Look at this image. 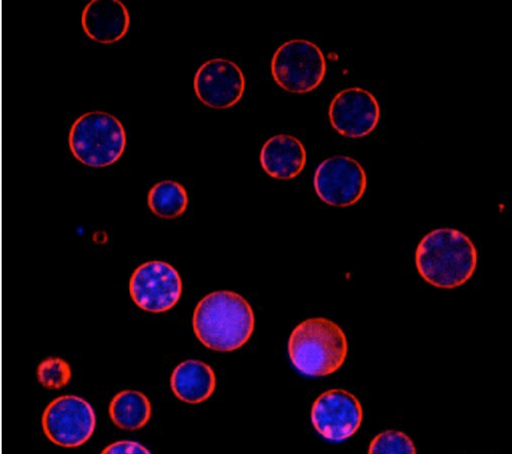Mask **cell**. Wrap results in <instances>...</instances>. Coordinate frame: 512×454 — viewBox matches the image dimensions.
<instances>
[{
  "label": "cell",
  "mask_w": 512,
  "mask_h": 454,
  "mask_svg": "<svg viewBox=\"0 0 512 454\" xmlns=\"http://www.w3.org/2000/svg\"><path fill=\"white\" fill-rule=\"evenodd\" d=\"M193 327L207 348L230 352L248 342L255 328V316L249 302L240 294L216 291L197 305Z\"/></svg>",
  "instance_id": "1"
},
{
  "label": "cell",
  "mask_w": 512,
  "mask_h": 454,
  "mask_svg": "<svg viewBox=\"0 0 512 454\" xmlns=\"http://www.w3.org/2000/svg\"><path fill=\"white\" fill-rule=\"evenodd\" d=\"M419 275L428 284L454 289L465 284L477 266V250L462 232L442 228L427 234L415 253Z\"/></svg>",
  "instance_id": "2"
},
{
  "label": "cell",
  "mask_w": 512,
  "mask_h": 454,
  "mask_svg": "<svg viewBox=\"0 0 512 454\" xmlns=\"http://www.w3.org/2000/svg\"><path fill=\"white\" fill-rule=\"evenodd\" d=\"M288 353L293 366L308 377H323L336 372L348 353L347 337L335 322L310 318L291 333Z\"/></svg>",
  "instance_id": "3"
},
{
  "label": "cell",
  "mask_w": 512,
  "mask_h": 454,
  "mask_svg": "<svg viewBox=\"0 0 512 454\" xmlns=\"http://www.w3.org/2000/svg\"><path fill=\"white\" fill-rule=\"evenodd\" d=\"M70 149L82 164L105 168L117 163L127 146V134L114 116L92 112L81 116L69 136Z\"/></svg>",
  "instance_id": "4"
},
{
  "label": "cell",
  "mask_w": 512,
  "mask_h": 454,
  "mask_svg": "<svg viewBox=\"0 0 512 454\" xmlns=\"http://www.w3.org/2000/svg\"><path fill=\"white\" fill-rule=\"evenodd\" d=\"M327 71L325 57L315 44L294 40L275 53L271 72L276 84L286 92L307 94L317 89Z\"/></svg>",
  "instance_id": "5"
},
{
  "label": "cell",
  "mask_w": 512,
  "mask_h": 454,
  "mask_svg": "<svg viewBox=\"0 0 512 454\" xmlns=\"http://www.w3.org/2000/svg\"><path fill=\"white\" fill-rule=\"evenodd\" d=\"M97 417L93 406L76 395L61 396L52 401L43 415L48 438L63 447H79L94 434Z\"/></svg>",
  "instance_id": "6"
},
{
  "label": "cell",
  "mask_w": 512,
  "mask_h": 454,
  "mask_svg": "<svg viewBox=\"0 0 512 454\" xmlns=\"http://www.w3.org/2000/svg\"><path fill=\"white\" fill-rule=\"evenodd\" d=\"M183 283L179 272L163 261H150L138 267L130 281L136 305L151 313L169 311L179 302Z\"/></svg>",
  "instance_id": "7"
},
{
  "label": "cell",
  "mask_w": 512,
  "mask_h": 454,
  "mask_svg": "<svg viewBox=\"0 0 512 454\" xmlns=\"http://www.w3.org/2000/svg\"><path fill=\"white\" fill-rule=\"evenodd\" d=\"M317 196L334 207L355 205L367 188V176L361 165L345 156H335L322 162L314 176Z\"/></svg>",
  "instance_id": "8"
},
{
  "label": "cell",
  "mask_w": 512,
  "mask_h": 454,
  "mask_svg": "<svg viewBox=\"0 0 512 454\" xmlns=\"http://www.w3.org/2000/svg\"><path fill=\"white\" fill-rule=\"evenodd\" d=\"M363 409L355 395L344 389H331L314 402L311 421L316 431L331 442H342L360 428Z\"/></svg>",
  "instance_id": "9"
},
{
  "label": "cell",
  "mask_w": 512,
  "mask_h": 454,
  "mask_svg": "<svg viewBox=\"0 0 512 454\" xmlns=\"http://www.w3.org/2000/svg\"><path fill=\"white\" fill-rule=\"evenodd\" d=\"M197 98L208 108L230 109L244 96L246 81L242 70L233 62L214 59L202 65L194 79Z\"/></svg>",
  "instance_id": "10"
},
{
  "label": "cell",
  "mask_w": 512,
  "mask_h": 454,
  "mask_svg": "<svg viewBox=\"0 0 512 454\" xmlns=\"http://www.w3.org/2000/svg\"><path fill=\"white\" fill-rule=\"evenodd\" d=\"M333 129L350 139H360L371 134L380 120V107L376 98L360 88L338 93L329 108Z\"/></svg>",
  "instance_id": "11"
},
{
  "label": "cell",
  "mask_w": 512,
  "mask_h": 454,
  "mask_svg": "<svg viewBox=\"0 0 512 454\" xmlns=\"http://www.w3.org/2000/svg\"><path fill=\"white\" fill-rule=\"evenodd\" d=\"M82 25L90 39L112 45L128 34L131 17L120 0H93L83 12Z\"/></svg>",
  "instance_id": "12"
},
{
  "label": "cell",
  "mask_w": 512,
  "mask_h": 454,
  "mask_svg": "<svg viewBox=\"0 0 512 454\" xmlns=\"http://www.w3.org/2000/svg\"><path fill=\"white\" fill-rule=\"evenodd\" d=\"M260 162L267 175L276 180H292L304 170L307 154L303 144L295 137L278 135L262 148Z\"/></svg>",
  "instance_id": "13"
},
{
  "label": "cell",
  "mask_w": 512,
  "mask_h": 454,
  "mask_svg": "<svg viewBox=\"0 0 512 454\" xmlns=\"http://www.w3.org/2000/svg\"><path fill=\"white\" fill-rule=\"evenodd\" d=\"M213 368L200 360H187L173 371L171 387L178 399L189 404H199L209 399L216 389Z\"/></svg>",
  "instance_id": "14"
},
{
  "label": "cell",
  "mask_w": 512,
  "mask_h": 454,
  "mask_svg": "<svg viewBox=\"0 0 512 454\" xmlns=\"http://www.w3.org/2000/svg\"><path fill=\"white\" fill-rule=\"evenodd\" d=\"M110 416L119 428L134 431L143 428L152 416L149 398L136 390L118 393L111 401Z\"/></svg>",
  "instance_id": "15"
},
{
  "label": "cell",
  "mask_w": 512,
  "mask_h": 454,
  "mask_svg": "<svg viewBox=\"0 0 512 454\" xmlns=\"http://www.w3.org/2000/svg\"><path fill=\"white\" fill-rule=\"evenodd\" d=\"M189 204L188 192L175 181H163L149 192L148 205L154 215L161 219L173 220L182 216Z\"/></svg>",
  "instance_id": "16"
},
{
  "label": "cell",
  "mask_w": 512,
  "mask_h": 454,
  "mask_svg": "<svg viewBox=\"0 0 512 454\" xmlns=\"http://www.w3.org/2000/svg\"><path fill=\"white\" fill-rule=\"evenodd\" d=\"M369 454H416L413 441L405 433L386 430L378 434L370 443Z\"/></svg>",
  "instance_id": "17"
},
{
  "label": "cell",
  "mask_w": 512,
  "mask_h": 454,
  "mask_svg": "<svg viewBox=\"0 0 512 454\" xmlns=\"http://www.w3.org/2000/svg\"><path fill=\"white\" fill-rule=\"evenodd\" d=\"M39 382L49 389H61L65 387L72 378L70 364L59 357L45 359L38 367Z\"/></svg>",
  "instance_id": "18"
},
{
  "label": "cell",
  "mask_w": 512,
  "mask_h": 454,
  "mask_svg": "<svg viewBox=\"0 0 512 454\" xmlns=\"http://www.w3.org/2000/svg\"><path fill=\"white\" fill-rule=\"evenodd\" d=\"M103 453H106V454H108V453L109 454H124V453L148 454V453H151V451L139 442L125 440V441H118V442H115V443L109 445L107 448H105L103 450Z\"/></svg>",
  "instance_id": "19"
}]
</instances>
